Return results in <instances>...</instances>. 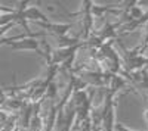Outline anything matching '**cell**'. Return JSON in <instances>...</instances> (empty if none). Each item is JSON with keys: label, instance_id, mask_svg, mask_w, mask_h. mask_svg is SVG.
<instances>
[{"label": "cell", "instance_id": "6da1fadb", "mask_svg": "<svg viewBox=\"0 0 148 131\" xmlns=\"http://www.w3.org/2000/svg\"><path fill=\"white\" fill-rule=\"evenodd\" d=\"M145 120H147V122H148V109L145 111Z\"/></svg>", "mask_w": 148, "mask_h": 131}]
</instances>
